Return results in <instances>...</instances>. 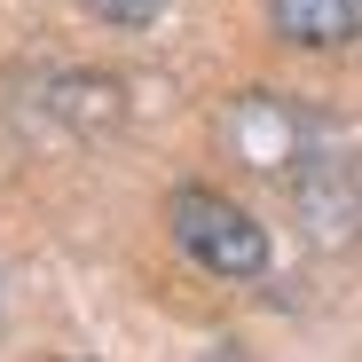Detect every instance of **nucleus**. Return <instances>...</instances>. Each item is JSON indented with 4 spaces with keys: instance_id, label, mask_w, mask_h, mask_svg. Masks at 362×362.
<instances>
[{
    "instance_id": "f03ea898",
    "label": "nucleus",
    "mask_w": 362,
    "mask_h": 362,
    "mask_svg": "<svg viewBox=\"0 0 362 362\" xmlns=\"http://www.w3.org/2000/svg\"><path fill=\"white\" fill-rule=\"evenodd\" d=\"M268 32L284 47H308V55L354 47L362 40V0H268Z\"/></svg>"
},
{
    "instance_id": "f257e3e1",
    "label": "nucleus",
    "mask_w": 362,
    "mask_h": 362,
    "mask_svg": "<svg viewBox=\"0 0 362 362\" xmlns=\"http://www.w3.org/2000/svg\"><path fill=\"white\" fill-rule=\"evenodd\" d=\"M165 228H173V245L205 276H221V284H260L268 276V228L236 197H221V189H173L165 197Z\"/></svg>"
},
{
    "instance_id": "7ed1b4c3",
    "label": "nucleus",
    "mask_w": 362,
    "mask_h": 362,
    "mask_svg": "<svg viewBox=\"0 0 362 362\" xmlns=\"http://www.w3.org/2000/svg\"><path fill=\"white\" fill-rule=\"evenodd\" d=\"M158 8H165V0H87V16H103V24H118V32L158 24Z\"/></svg>"
}]
</instances>
